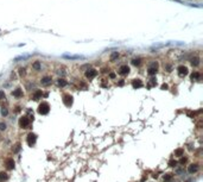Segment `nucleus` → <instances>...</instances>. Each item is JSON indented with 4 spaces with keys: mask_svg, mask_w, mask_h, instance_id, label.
Listing matches in <instances>:
<instances>
[{
    "mask_svg": "<svg viewBox=\"0 0 203 182\" xmlns=\"http://www.w3.org/2000/svg\"><path fill=\"white\" fill-rule=\"evenodd\" d=\"M37 111H38V113H39L41 115H45V114H48V113L50 112V105H49L46 101H43V102L39 104Z\"/></svg>",
    "mask_w": 203,
    "mask_h": 182,
    "instance_id": "1",
    "label": "nucleus"
},
{
    "mask_svg": "<svg viewBox=\"0 0 203 182\" xmlns=\"http://www.w3.org/2000/svg\"><path fill=\"white\" fill-rule=\"evenodd\" d=\"M30 124H31V119L29 117H26V115H24V117H21L19 119V126L21 129H29Z\"/></svg>",
    "mask_w": 203,
    "mask_h": 182,
    "instance_id": "2",
    "label": "nucleus"
},
{
    "mask_svg": "<svg viewBox=\"0 0 203 182\" xmlns=\"http://www.w3.org/2000/svg\"><path fill=\"white\" fill-rule=\"evenodd\" d=\"M157 70H158V63L154 61V62H152V63H151V66L148 67V69H147V74H148V75H151V76H154V75L157 74Z\"/></svg>",
    "mask_w": 203,
    "mask_h": 182,
    "instance_id": "3",
    "label": "nucleus"
},
{
    "mask_svg": "<svg viewBox=\"0 0 203 182\" xmlns=\"http://www.w3.org/2000/svg\"><path fill=\"white\" fill-rule=\"evenodd\" d=\"M73 102H74L73 95H70V94H64V95H63V104H64L67 107H70V106L73 105Z\"/></svg>",
    "mask_w": 203,
    "mask_h": 182,
    "instance_id": "4",
    "label": "nucleus"
},
{
    "mask_svg": "<svg viewBox=\"0 0 203 182\" xmlns=\"http://www.w3.org/2000/svg\"><path fill=\"white\" fill-rule=\"evenodd\" d=\"M86 77H87L88 80H93V79H95L96 76H98V70L94 69V68H90V69H88L86 71Z\"/></svg>",
    "mask_w": 203,
    "mask_h": 182,
    "instance_id": "5",
    "label": "nucleus"
},
{
    "mask_svg": "<svg viewBox=\"0 0 203 182\" xmlns=\"http://www.w3.org/2000/svg\"><path fill=\"white\" fill-rule=\"evenodd\" d=\"M26 142H28L29 146H33L36 144V142H37V136L35 133L30 132L29 135H28V137H26Z\"/></svg>",
    "mask_w": 203,
    "mask_h": 182,
    "instance_id": "6",
    "label": "nucleus"
},
{
    "mask_svg": "<svg viewBox=\"0 0 203 182\" xmlns=\"http://www.w3.org/2000/svg\"><path fill=\"white\" fill-rule=\"evenodd\" d=\"M128 73H130V67H128L127 64H122V66L119 68V70H118V74H119V75H122V76L127 75Z\"/></svg>",
    "mask_w": 203,
    "mask_h": 182,
    "instance_id": "7",
    "label": "nucleus"
},
{
    "mask_svg": "<svg viewBox=\"0 0 203 182\" xmlns=\"http://www.w3.org/2000/svg\"><path fill=\"white\" fill-rule=\"evenodd\" d=\"M177 73H178V75L181 76V77H184V76H187L188 75V68L185 67V66H179L178 68H177Z\"/></svg>",
    "mask_w": 203,
    "mask_h": 182,
    "instance_id": "8",
    "label": "nucleus"
},
{
    "mask_svg": "<svg viewBox=\"0 0 203 182\" xmlns=\"http://www.w3.org/2000/svg\"><path fill=\"white\" fill-rule=\"evenodd\" d=\"M144 86V82L140 80V79H134L133 81H132V87L134 88V89H138V88H141Z\"/></svg>",
    "mask_w": 203,
    "mask_h": 182,
    "instance_id": "9",
    "label": "nucleus"
},
{
    "mask_svg": "<svg viewBox=\"0 0 203 182\" xmlns=\"http://www.w3.org/2000/svg\"><path fill=\"white\" fill-rule=\"evenodd\" d=\"M63 58H65V60H84V56H81V55H62Z\"/></svg>",
    "mask_w": 203,
    "mask_h": 182,
    "instance_id": "10",
    "label": "nucleus"
},
{
    "mask_svg": "<svg viewBox=\"0 0 203 182\" xmlns=\"http://www.w3.org/2000/svg\"><path fill=\"white\" fill-rule=\"evenodd\" d=\"M51 82H52V77L51 76H43L41 79V83L43 86H49V84H51Z\"/></svg>",
    "mask_w": 203,
    "mask_h": 182,
    "instance_id": "11",
    "label": "nucleus"
},
{
    "mask_svg": "<svg viewBox=\"0 0 203 182\" xmlns=\"http://www.w3.org/2000/svg\"><path fill=\"white\" fill-rule=\"evenodd\" d=\"M14 161H13V158H7L6 161H5V166H6V168L10 169V170H12V169H14Z\"/></svg>",
    "mask_w": 203,
    "mask_h": 182,
    "instance_id": "12",
    "label": "nucleus"
},
{
    "mask_svg": "<svg viewBox=\"0 0 203 182\" xmlns=\"http://www.w3.org/2000/svg\"><path fill=\"white\" fill-rule=\"evenodd\" d=\"M198 170V164L197 163H191L188 167V173L189 174H195Z\"/></svg>",
    "mask_w": 203,
    "mask_h": 182,
    "instance_id": "13",
    "label": "nucleus"
},
{
    "mask_svg": "<svg viewBox=\"0 0 203 182\" xmlns=\"http://www.w3.org/2000/svg\"><path fill=\"white\" fill-rule=\"evenodd\" d=\"M12 95L17 99L21 98V97H23V89H21V88H15L14 91L12 92Z\"/></svg>",
    "mask_w": 203,
    "mask_h": 182,
    "instance_id": "14",
    "label": "nucleus"
},
{
    "mask_svg": "<svg viewBox=\"0 0 203 182\" xmlns=\"http://www.w3.org/2000/svg\"><path fill=\"white\" fill-rule=\"evenodd\" d=\"M190 63H191V66H192V67H198V66H200V63H201L200 57L194 56L191 60H190Z\"/></svg>",
    "mask_w": 203,
    "mask_h": 182,
    "instance_id": "15",
    "label": "nucleus"
},
{
    "mask_svg": "<svg viewBox=\"0 0 203 182\" xmlns=\"http://www.w3.org/2000/svg\"><path fill=\"white\" fill-rule=\"evenodd\" d=\"M43 97V92L41 91V89H37L33 94H32V99L33 100H39V99H42Z\"/></svg>",
    "mask_w": 203,
    "mask_h": 182,
    "instance_id": "16",
    "label": "nucleus"
},
{
    "mask_svg": "<svg viewBox=\"0 0 203 182\" xmlns=\"http://www.w3.org/2000/svg\"><path fill=\"white\" fill-rule=\"evenodd\" d=\"M32 69L36 70V71L42 70V63H41V61H35V62L32 63Z\"/></svg>",
    "mask_w": 203,
    "mask_h": 182,
    "instance_id": "17",
    "label": "nucleus"
},
{
    "mask_svg": "<svg viewBox=\"0 0 203 182\" xmlns=\"http://www.w3.org/2000/svg\"><path fill=\"white\" fill-rule=\"evenodd\" d=\"M191 80L192 81H197V80H201V73L200 71H194L192 74H191Z\"/></svg>",
    "mask_w": 203,
    "mask_h": 182,
    "instance_id": "18",
    "label": "nucleus"
},
{
    "mask_svg": "<svg viewBox=\"0 0 203 182\" xmlns=\"http://www.w3.org/2000/svg\"><path fill=\"white\" fill-rule=\"evenodd\" d=\"M57 84L59 87H65V86L68 84V81H67L65 79H63V77H59L57 80Z\"/></svg>",
    "mask_w": 203,
    "mask_h": 182,
    "instance_id": "19",
    "label": "nucleus"
},
{
    "mask_svg": "<svg viewBox=\"0 0 203 182\" xmlns=\"http://www.w3.org/2000/svg\"><path fill=\"white\" fill-rule=\"evenodd\" d=\"M132 64L135 66V67H139V66L141 64V58H140V57H135V58H133V60H132Z\"/></svg>",
    "mask_w": 203,
    "mask_h": 182,
    "instance_id": "20",
    "label": "nucleus"
},
{
    "mask_svg": "<svg viewBox=\"0 0 203 182\" xmlns=\"http://www.w3.org/2000/svg\"><path fill=\"white\" fill-rule=\"evenodd\" d=\"M175 156H177V157H182V156H184V149H182V148L176 149V150H175Z\"/></svg>",
    "mask_w": 203,
    "mask_h": 182,
    "instance_id": "21",
    "label": "nucleus"
},
{
    "mask_svg": "<svg viewBox=\"0 0 203 182\" xmlns=\"http://www.w3.org/2000/svg\"><path fill=\"white\" fill-rule=\"evenodd\" d=\"M172 179H174V175H172V174H165L164 177H163L164 182H171Z\"/></svg>",
    "mask_w": 203,
    "mask_h": 182,
    "instance_id": "22",
    "label": "nucleus"
},
{
    "mask_svg": "<svg viewBox=\"0 0 203 182\" xmlns=\"http://www.w3.org/2000/svg\"><path fill=\"white\" fill-rule=\"evenodd\" d=\"M119 58V53L118 51H114L112 55H111V57H109V61L111 62H115V60H118Z\"/></svg>",
    "mask_w": 203,
    "mask_h": 182,
    "instance_id": "23",
    "label": "nucleus"
},
{
    "mask_svg": "<svg viewBox=\"0 0 203 182\" xmlns=\"http://www.w3.org/2000/svg\"><path fill=\"white\" fill-rule=\"evenodd\" d=\"M8 179V175L5 173V171H0V181H6Z\"/></svg>",
    "mask_w": 203,
    "mask_h": 182,
    "instance_id": "24",
    "label": "nucleus"
},
{
    "mask_svg": "<svg viewBox=\"0 0 203 182\" xmlns=\"http://www.w3.org/2000/svg\"><path fill=\"white\" fill-rule=\"evenodd\" d=\"M20 148H21V146H20V143H17V144L14 145V148L12 149L13 154H17V152H19V151H20Z\"/></svg>",
    "mask_w": 203,
    "mask_h": 182,
    "instance_id": "25",
    "label": "nucleus"
},
{
    "mask_svg": "<svg viewBox=\"0 0 203 182\" xmlns=\"http://www.w3.org/2000/svg\"><path fill=\"white\" fill-rule=\"evenodd\" d=\"M153 86H157V80H156V77H152V79H151L150 84H148V88H151V87H153Z\"/></svg>",
    "mask_w": 203,
    "mask_h": 182,
    "instance_id": "26",
    "label": "nucleus"
},
{
    "mask_svg": "<svg viewBox=\"0 0 203 182\" xmlns=\"http://www.w3.org/2000/svg\"><path fill=\"white\" fill-rule=\"evenodd\" d=\"M19 75L20 76H25L26 75V69L25 68H19Z\"/></svg>",
    "mask_w": 203,
    "mask_h": 182,
    "instance_id": "27",
    "label": "nucleus"
},
{
    "mask_svg": "<svg viewBox=\"0 0 203 182\" xmlns=\"http://www.w3.org/2000/svg\"><path fill=\"white\" fill-rule=\"evenodd\" d=\"M169 166H170V167H172V168H175V167L177 166V161H175V159H170V161H169Z\"/></svg>",
    "mask_w": 203,
    "mask_h": 182,
    "instance_id": "28",
    "label": "nucleus"
},
{
    "mask_svg": "<svg viewBox=\"0 0 203 182\" xmlns=\"http://www.w3.org/2000/svg\"><path fill=\"white\" fill-rule=\"evenodd\" d=\"M7 114H8V110H7V108H5V107H2V108H1V115L6 117Z\"/></svg>",
    "mask_w": 203,
    "mask_h": 182,
    "instance_id": "29",
    "label": "nucleus"
},
{
    "mask_svg": "<svg viewBox=\"0 0 203 182\" xmlns=\"http://www.w3.org/2000/svg\"><path fill=\"white\" fill-rule=\"evenodd\" d=\"M164 68L166 69V71H168V73L172 71V66H171V64H166V66H164Z\"/></svg>",
    "mask_w": 203,
    "mask_h": 182,
    "instance_id": "30",
    "label": "nucleus"
},
{
    "mask_svg": "<svg viewBox=\"0 0 203 182\" xmlns=\"http://www.w3.org/2000/svg\"><path fill=\"white\" fill-rule=\"evenodd\" d=\"M187 161H188V158L182 156V157H181V161H179V163H181V164H184V163H187Z\"/></svg>",
    "mask_w": 203,
    "mask_h": 182,
    "instance_id": "31",
    "label": "nucleus"
},
{
    "mask_svg": "<svg viewBox=\"0 0 203 182\" xmlns=\"http://www.w3.org/2000/svg\"><path fill=\"white\" fill-rule=\"evenodd\" d=\"M0 130H1V131H5V130H6V124H5V123H0Z\"/></svg>",
    "mask_w": 203,
    "mask_h": 182,
    "instance_id": "32",
    "label": "nucleus"
},
{
    "mask_svg": "<svg viewBox=\"0 0 203 182\" xmlns=\"http://www.w3.org/2000/svg\"><path fill=\"white\" fill-rule=\"evenodd\" d=\"M1 99H5V92L4 91H0V100Z\"/></svg>",
    "mask_w": 203,
    "mask_h": 182,
    "instance_id": "33",
    "label": "nucleus"
},
{
    "mask_svg": "<svg viewBox=\"0 0 203 182\" xmlns=\"http://www.w3.org/2000/svg\"><path fill=\"white\" fill-rule=\"evenodd\" d=\"M168 88H169V86H168L166 83L161 84V89H164V91H165V89H168Z\"/></svg>",
    "mask_w": 203,
    "mask_h": 182,
    "instance_id": "34",
    "label": "nucleus"
},
{
    "mask_svg": "<svg viewBox=\"0 0 203 182\" xmlns=\"http://www.w3.org/2000/svg\"><path fill=\"white\" fill-rule=\"evenodd\" d=\"M109 77H111V79H115V74L111 73V74H109Z\"/></svg>",
    "mask_w": 203,
    "mask_h": 182,
    "instance_id": "35",
    "label": "nucleus"
}]
</instances>
